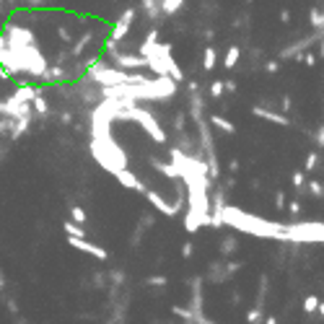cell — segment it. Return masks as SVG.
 Listing matches in <instances>:
<instances>
[{
  "mask_svg": "<svg viewBox=\"0 0 324 324\" xmlns=\"http://www.w3.org/2000/svg\"><path fill=\"white\" fill-rule=\"evenodd\" d=\"M223 226H231L236 231H244V233H252V236H259V239H273V241H280L285 244V223H277V221H267V218H259L254 213H246L236 205H226L223 208Z\"/></svg>",
  "mask_w": 324,
  "mask_h": 324,
  "instance_id": "obj_1",
  "label": "cell"
},
{
  "mask_svg": "<svg viewBox=\"0 0 324 324\" xmlns=\"http://www.w3.org/2000/svg\"><path fill=\"white\" fill-rule=\"evenodd\" d=\"M88 150H91V156L96 158V163H99L101 169H107L109 174H114V171H119V169L127 166V153L119 148V143L112 138V135H104V138H91V143H88Z\"/></svg>",
  "mask_w": 324,
  "mask_h": 324,
  "instance_id": "obj_2",
  "label": "cell"
},
{
  "mask_svg": "<svg viewBox=\"0 0 324 324\" xmlns=\"http://www.w3.org/2000/svg\"><path fill=\"white\" fill-rule=\"evenodd\" d=\"M322 241H324L322 221L285 223V244H322Z\"/></svg>",
  "mask_w": 324,
  "mask_h": 324,
  "instance_id": "obj_3",
  "label": "cell"
},
{
  "mask_svg": "<svg viewBox=\"0 0 324 324\" xmlns=\"http://www.w3.org/2000/svg\"><path fill=\"white\" fill-rule=\"evenodd\" d=\"M125 119H132V122H138L143 130H146L150 138H153V143H158V146H163V143H166V132H163V127L158 125V119L150 114L148 109H140L138 104H135V107L127 109Z\"/></svg>",
  "mask_w": 324,
  "mask_h": 324,
  "instance_id": "obj_4",
  "label": "cell"
},
{
  "mask_svg": "<svg viewBox=\"0 0 324 324\" xmlns=\"http://www.w3.org/2000/svg\"><path fill=\"white\" fill-rule=\"evenodd\" d=\"M3 36H5V42H8L11 49H21V47H29V44H36L34 29L24 26V24H13V21L5 24V34Z\"/></svg>",
  "mask_w": 324,
  "mask_h": 324,
  "instance_id": "obj_5",
  "label": "cell"
},
{
  "mask_svg": "<svg viewBox=\"0 0 324 324\" xmlns=\"http://www.w3.org/2000/svg\"><path fill=\"white\" fill-rule=\"evenodd\" d=\"M322 36H324V29H316V34L311 36H304V39H298V42H293L288 44L285 49H280V55H277V60H298V55L304 49H308L314 42H322Z\"/></svg>",
  "mask_w": 324,
  "mask_h": 324,
  "instance_id": "obj_6",
  "label": "cell"
},
{
  "mask_svg": "<svg viewBox=\"0 0 324 324\" xmlns=\"http://www.w3.org/2000/svg\"><path fill=\"white\" fill-rule=\"evenodd\" d=\"M135 16H138V11H135V8H127V11L119 13V18H117L114 29H112V36H109V39H114V42L127 39V34H130V29H132V24H135Z\"/></svg>",
  "mask_w": 324,
  "mask_h": 324,
  "instance_id": "obj_7",
  "label": "cell"
},
{
  "mask_svg": "<svg viewBox=\"0 0 324 324\" xmlns=\"http://www.w3.org/2000/svg\"><path fill=\"white\" fill-rule=\"evenodd\" d=\"M112 65L119 67V70H143L146 67V57L140 55H130V52H114L112 55Z\"/></svg>",
  "mask_w": 324,
  "mask_h": 324,
  "instance_id": "obj_8",
  "label": "cell"
},
{
  "mask_svg": "<svg viewBox=\"0 0 324 324\" xmlns=\"http://www.w3.org/2000/svg\"><path fill=\"white\" fill-rule=\"evenodd\" d=\"M67 244L73 246V249H78V252H86V254H91V257H96L99 262L107 259V249H101L99 244H91L86 236H67Z\"/></svg>",
  "mask_w": 324,
  "mask_h": 324,
  "instance_id": "obj_9",
  "label": "cell"
},
{
  "mask_svg": "<svg viewBox=\"0 0 324 324\" xmlns=\"http://www.w3.org/2000/svg\"><path fill=\"white\" fill-rule=\"evenodd\" d=\"M252 114L265 119V122H273V125H280V127H291L293 119H288V114H280V112H273V109H265V107H252Z\"/></svg>",
  "mask_w": 324,
  "mask_h": 324,
  "instance_id": "obj_10",
  "label": "cell"
},
{
  "mask_svg": "<svg viewBox=\"0 0 324 324\" xmlns=\"http://www.w3.org/2000/svg\"><path fill=\"white\" fill-rule=\"evenodd\" d=\"M143 194H146V200L158 210V213H163V215H169V218L177 215L174 205H171V202H166V197H163V194H158L156 190H148V187H146V190H143Z\"/></svg>",
  "mask_w": 324,
  "mask_h": 324,
  "instance_id": "obj_11",
  "label": "cell"
},
{
  "mask_svg": "<svg viewBox=\"0 0 324 324\" xmlns=\"http://www.w3.org/2000/svg\"><path fill=\"white\" fill-rule=\"evenodd\" d=\"M112 177H114V179H117V182L122 184V187H127V190H135V192H140V194H143V190H146V184H143L140 179L135 177V174H132V171L127 169V166H125V169H119V171H114Z\"/></svg>",
  "mask_w": 324,
  "mask_h": 324,
  "instance_id": "obj_12",
  "label": "cell"
},
{
  "mask_svg": "<svg viewBox=\"0 0 324 324\" xmlns=\"http://www.w3.org/2000/svg\"><path fill=\"white\" fill-rule=\"evenodd\" d=\"M187 285H190V293H192V304H190V308L194 314L197 311H202L205 308V298H202V277L200 275H194L192 280H187Z\"/></svg>",
  "mask_w": 324,
  "mask_h": 324,
  "instance_id": "obj_13",
  "label": "cell"
},
{
  "mask_svg": "<svg viewBox=\"0 0 324 324\" xmlns=\"http://www.w3.org/2000/svg\"><path fill=\"white\" fill-rule=\"evenodd\" d=\"M202 117H205V99L197 91H190V119L197 122Z\"/></svg>",
  "mask_w": 324,
  "mask_h": 324,
  "instance_id": "obj_14",
  "label": "cell"
},
{
  "mask_svg": "<svg viewBox=\"0 0 324 324\" xmlns=\"http://www.w3.org/2000/svg\"><path fill=\"white\" fill-rule=\"evenodd\" d=\"M91 39H94V32H83V34H81V36H78V42H75L73 47L67 49V52H70V60H78L81 55H83V49L88 47V44H91Z\"/></svg>",
  "mask_w": 324,
  "mask_h": 324,
  "instance_id": "obj_15",
  "label": "cell"
},
{
  "mask_svg": "<svg viewBox=\"0 0 324 324\" xmlns=\"http://www.w3.org/2000/svg\"><path fill=\"white\" fill-rule=\"evenodd\" d=\"M208 280L215 283V285H221V283L228 280V273H226V262H213V265H210Z\"/></svg>",
  "mask_w": 324,
  "mask_h": 324,
  "instance_id": "obj_16",
  "label": "cell"
},
{
  "mask_svg": "<svg viewBox=\"0 0 324 324\" xmlns=\"http://www.w3.org/2000/svg\"><path fill=\"white\" fill-rule=\"evenodd\" d=\"M150 166H153L156 171H161V174L163 177H166V179H174V182H177V179H179V171H177V166H174V163H163V161H158V158H150Z\"/></svg>",
  "mask_w": 324,
  "mask_h": 324,
  "instance_id": "obj_17",
  "label": "cell"
},
{
  "mask_svg": "<svg viewBox=\"0 0 324 324\" xmlns=\"http://www.w3.org/2000/svg\"><path fill=\"white\" fill-rule=\"evenodd\" d=\"M210 125L218 127V130H223L226 135H233V132H236V125H233L231 119H226L223 114H210Z\"/></svg>",
  "mask_w": 324,
  "mask_h": 324,
  "instance_id": "obj_18",
  "label": "cell"
},
{
  "mask_svg": "<svg viewBox=\"0 0 324 324\" xmlns=\"http://www.w3.org/2000/svg\"><path fill=\"white\" fill-rule=\"evenodd\" d=\"M184 0H158V8H161V16H174V13L182 11Z\"/></svg>",
  "mask_w": 324,
  "mask_h": 324,
  "instance_id": "obj_19",
  "label": "cell"
},
{
  "mask_svg": "<svg viewBox=\"0 0 324 324\" xmlns=\"http://www.w3.org/2000/svg\"><path fill=\"white\" fill-rule=\"evenodd\" d=\"M200 226H205V218L197 215V213H192V210H187V213H184V228L190 233H194Z\"/></svg>",
  "mask_w": 324,
  "mask_h": 324,
  "instance_id": "obj_20",
  "label": "cell"
},
{
  "mask_svg": "<svg viewBox=\"0 0 324 324\" xmlns=\"http://www.w3.org/2000/svg\"><path fill=\"white\" fill-rule=\"evenodd\" d=\"M32 109H34V114H39V117H44L49 112V101L44 99V94L42 91H36L34 94V99H32Z\"/></svg>",
  "mask_w": 324,
  "mask_h": 324,
  "instance_id": "obj_21",
  "label": "cell"
},
{
  "mask_svg": "<svg viewBox=\"0 0 324 324\" xmlns=\"http://www.w3.org/2000/svg\"><path fill=\"white\" fill-rule=\"evenodd\" d=\"M239 57H241V47H239V44H231V47L226 49L223 65H226V67H228V70H231V67H236V65H239Z\"/></svg>",
  "mask_w": 324,
  "mask_h": 324,
  "instance_id": "obj_22",
  "label": "cell"
},
{
  "mask_svg": "<svg viewBox=\"0 0 324 324\" xmlns=\"http://www.w3.org/2000/svg\"><path fill=\"white\" fill-rule=\"evenodd\" d=\"M215 63H218V52L208 44L205 52H202V70H208V73H210V70L215 67Z\"/></svg>",
  "mask_w": 324,
  "mask_h": 324,
  "instance_id": "obj_23",
  "label": "cell"
},
{
  "mask_svg": "<svg viewBox=\"0 0 324 324\" xmlns=\"http://www.w3.org/2000/svg\"><path fill=\"white\" fill-rule=\"evenodd\" d=\"M143 11H146V18L156 21L161 16V8H158V0H143Z\"/></svg>",
  "mask_w": 324,
  "mask_h": 324,
  "instance_id": "obj_24",
  "label": "cell"
},
{
  "mask_svg": "<svg viewBox=\"0 0 324 324\" xmlns=\"http://www.w3.org/2000/svg\"><path fill=\"white\" fill-rule=\"evenodd\" d=\"M322 166V153L319 150H311V153L306 156V163H304V171H314Z\"/></svg>",
  "mask_w": 324,
  "mask_h": 324,
  "instance_id": "obj_25",
  "label": "cell"
},
{
  "mask_svg": "<svg viewBox=\"0 0 324 324\" xmlns=\"http://www.w3.org/2000/svg\"><path fill=\"white\" fill-rule=\"evenodd\" d=\"M236 249H239V241L233 239V236H226V239L221 241V254H223V257H231Z\"/></svg>",
  "mask_w": 324,
  "mask_h": 324,
  "instance_id": "obj_26",
  "label": "cell"
},
{
  "mask_svg": "<svg viewBox=\"0 0 324 324\" xmlns=\"http://www.w3.org/2000/svg\"><path fill=\"white\" fill-rule=\"evenodd\" d=\"M63 228H65V236H86V226H78L73 221H65Z\"/></svg>",
  "mask_w": 324,
  "mask_h": 324,
  "instance_id": "obj_27",
  "label": "cell"
},
{
  "mask_svg": "<svg viewBox=\"0 0 324 324\" xmlns=\"http://www.w3.org/2000/svg\"><path fill=\"white\" fill-rule=\"evenodd\" d=\"M70 221L73 223H78V226H86V210L81 208V205H70Z\"/></svg>",
  "mask_w": 324,
  "mask_h": 324,
  "instance_id": "obj_28",
  "label": "cell"
},
{
  "mask_svg": "<svg viewBox=\"0 0 324 324\" xmlns=\"http://www.w3.org/2000/svg\"><path fill=\"white\" fill-rule=\"evenodd\" d=\"M171 314L182 316L184 324H194V311H192V308H184V306H171Z\"/></svg>",
  "mask_w": 324,
  "mask_h": 324,
  "instance_id": "obj_29",
  "label": "cell"
},
{
  "mask_svg": "<svg viewBox=\"0 0 324 324\" xmlns=\"http://www.w3.org/2000/svg\"><path fill=\"white\" fill-rule=\"evenodd\" d=\"M308 24H311L314 29H324V13H322V8H311V11H308Z\"/></svg>",
  "mask_w": 324,
  "mask_h": 324,
  "instance_id": "obj_30",
  "label": "cell"
},
{
  "mask_svg": "<svg viewBox=\"0 0 324 324\" xmlns=\"http://www.w3.org/2000/svg\"><path fill=\"white\" fill-rule=\"evenodd\" d=\"M298 60H301V63H304L306 67H314L316 63H319V55H314V52L304 49V52H301V55H298Z\"/></svg>",
  "mask_w": 324,
  "mask_h": 324,
  "instance_id": "obj_31",
  "label": "cell"
},
{
  "mask_svg": "<svg viewBox=\"0 0 324 324\" xmlns=\"http://www.w3.org/2000/svg\"><path fill=\"white\" fill-rule=\"evenodd\" d=\"M291 182H293V190H304V184H306V171H293V177H291Z\"/></svg>",
  "mask_w": 324,
  "mask_h": 324,
  "instance_id": "obj_32",
  "label": "cell"
},
{
  "mask_svg": "<svg viewBox=\"0 0 324 324\" xmlns=\"http://www.w3.org/2000/svg\"><path fill=\"white\" fill-rule=\"evenodd\" d=\"M223 96V81H213L210 83V101H218Z\"/></svg>",
  "mask_w": 324,
  "mask_h": 324,
  "instance_id": "obj_33",
  "label": "cell"
},
{
  "mask_svg": "<svg viewBox=\"0 0 324 324\" xmlns=\"http://www.w3.org/2000/svg\"><path fill=\"white\" fill-rule=\"evenodd\" d=\"M308 192H311L316 200H322V197H324V187H322L319 179H311V182H308Z\"/></svg>",
  "mask_w": 324,
  "mask_h": 324,
  "instance_id": "obj_34",
  "label": "cell"
},
{
  "mask_svg": "<svg viewBox=\"0 0 324 324\" xmlns=\"http://www.w3.org/2000/svg\"><path fill=\"white\" fill-rule=\"evenodd\" d=\"M259 322H262V308L259 306L249 308V311H246V324H259Z\"/></svg>",
  "mask_w": 324,
  "mask_h": 324,
  "instance_id": "obj_35",
  "label": "cell"
},
{
  "mask_svg": "<svg viewBox=\"0 0 324 324\" xmlns=\"http://www.w3.org/2000/svg\"><path fill=\"white\" fill-rule=\"evenodd\" d=\"M316 306H319V298L316 296H306L304 298V314H314Z\"/></svg>",
  "mask_w": 324,
  "mask_h": 324,
  "instance_id": "obj_36",
  "label": "cell"
},
{
  "mask_svg": "<svg viewBox=\"0 0 324 324\" xmlns=\"http://www.w3.org/2000/svg\"><path fill=\"white\" fill-rule=\"evenodd\" d=\"M146 285H156V288H163V285H169V277H166V275H153V277H146Z\"/></svg>",
  "mask_w": 324,
  "mask_h": 324,
  "instance_id": "obj_37",
  "label": "cell"
},
{
  "mask_svg": "<svg viewBox=\"0 0 324 324\" xmlns=\"http://www.w3.org/2000/svg\"><path fill=\"white\" fill-rule=\"evenodd\" d=\"M241 267H244V262H231V259L226 262V273H228V277H231V275H236Z\"/></svg>",
  "mask_w": 324,
  "mask_h": 324,
  "instance_id": "obj_38",
  "label": "cell"
},
{
  "mask_svg": "<svg viewBox=\"0 0 324 324\" xmlns=\"http://www.w3.org/2000/svg\"><path fill=\"white\" fill-rule=\"evenodd\" d=\"M314 143H316V148H324V127L319 125V127H316V135H314Z\"/></svg>",
  "mask_w": 324,
  "mask_h": 324,
  "instance_id": "obj_39",
  "label": "cell"
},
{
  "mask_svg": "<svg viewBox=\"0 0 324 324\" xmlns=\"http://www.w3.org/2000/svg\"><path fill=\"white\" fill-rule=\"evenodd\" d=\"M265 70H267V73H277V70H280V60H267V63H265Z\"/></svg>",
  "mask_w": 324,
  "mask_h": 324,
  "instance_id": "obj_40",
  "label": "cell"
},
{
  "mask_svg": "<svg viewBox=\"0 0 324 324\" xmlns=\"http://www.w3.org/2000/svg\"><path fill=\"white\" fill-rule=\"evenodd\" d=\"M57 36H60V42H65V44L73 39V36H70V32H67L65 26H57Z\"/></svg>",
  "mask_w": 324,
  "mask_h": 324,
  "instance_id": "obj_41",
  "label": "cell"
},
{
  "mask_svg": "<svg viewBox=\"0 0 324 324\" xmlns=\"http://www.w3.org/2000/svg\"><path fill=\"white\" fill-rule=\"evenodd\" d=\"M194 324H218V322H213V319H208V316H205V314H202V311H197V314H194Z\"/></svg>",
  "mask_w": 324,
  "mask_h": 324,
  "instance_id": "obj_42",
  "label": "cell"
},
{
  "mask_svg": "<svg viewBox=\"0 0 324 324\" xmlns=\"http://www.w3.org/2000/svg\"><path fill=\"white\" fill-rule=\"evenodd\" d=\"M192 254H194V246L190 244V241H187V244H182V257H184V259H190Z\"/></svg>",
  "mask_w": 324,
  "mask_h": 324,
  "instance_id": "obj_43",
  "label": "cell"
},
{
  "mask_svg": "<svg viewBox=\"0 0 324 324\" xmlns=\"http://www.w3.org/2000/svg\"><path fill=\"white\" fill-rule=\"evenodd\" d=\"M285 208H288V213H291V215H298V213H301V202H298V200L288 202V205H285Z\"/></svg>",
  "mask_w": 324,
  "mask_h": 324,
  "instance_id": "obj_44",
  "label": "cell"
},
{
  "mask_svg": "<svg viewBox=\"0 0 324 324\" xmlns=\"http://www.w3.org/2000/svg\"><path fill=\"white\" fill-rule=\"evenodd\" d=\"M275 208L277 210L285 208V192H275Z\"/></svg>",
  "mask_w": 324,
  "mask_h": 324,
  "instance_id": "obj_45",
  "label": "cell"
},
{
  "mask_svg": "<svg viewBox=\"0 0 324 324\" xmlns=\"http://www.w3.org/2000/svg\"><path fill=\"white\" fill-rule=\"evenodd\" d=\"M174 127H177V130H184V114H182V112L174 117Z\"/></svg>",
  "mask_w": 324,
  "mask_h": 324,
  "instance_id": "obj_46",
  "label": "cell"
},
{
  "mask_svg": "<svg viewBox=\"0 0 324 324\" xmlns=\"http://www.w3.org/2000/svg\"><path fill=\"white\" fill-rule=\"evenodd\" d=\"M60 122H63V125H70V122H73V112H63V114H60Z\"/></svg>",
  "mask_w": 324,
  "mask_h": 324,
  "instance_id": "obj_47",
  "label": "cell"
},
{
  "mask_svg": "<svg viewBox=\"0 0 324 324\" xmlns=\"http://www.w3.org/2000/svg\"><path fill=\"white\" fill-rule=\"evenodd\" d=\"M239 169H241V163L236 161V158H231V161H228V171H231V174H236Z\"/></svg>",
  "mask_w": 324,
  "mask_h": 324,
  "instance_id": "obj_48",
  "label": "cell"
},
{
  "mask_svg": "<svg viewBox=\"0 0 324 324\" xmlns=\"http://www.w3.org/2000/svg\"><path fill=\"white\" fill-rule=\"evenodd\" d=\"M223 91L233 94V91H236V81H226V83H223Z\"/></svg>",
  "mask_w": 324,
  "mask_h": 324,
  "instance_id": "obj_49",
  "label": "cell"
},
{
  "mask_svg": "<svg viewBox=\"0 0 324 324\" xmlns=\"http://www.w3.org/2000/svg\"><path fill=\"white\" fill-rule=\"evenodd\" d=\"M8 311H11L13 316L18 314V304H16V301H13V298H8Z\"/></svg>",
  "mask_w": 324,
  "mask_h": 324,
  "instance_id": "obj_50",
  "label": "cell"
},
{
  "mask_svg": "<svg viewBox=\"0 0 324 324\" xmlns=\"http://www.w3.org/2000/svg\"><path fill=\"white\" fill-rule=\"evenodd\" d=\"M280 21H283V24H288V21H291V11H288V8L280 11Z\"/></svg>",
  "mask_w": 324,
  "mask_h": 324,
  "instance_id": "obj_51",
  "label": "cell"
},
{
  "mask_svg": "<svg viewBox=\"0 0 324 324\" xmlns=\"http://www.w3.org/2000/svg\"><path fill=\"white\" fill-rule=\"evenodd\" d=\"M280 107H283V112H288V109H291V96H283Z\"/></svg>",
  "mask_w": 324,
  "mask_h": 324,
  "instance_id": "obj_52",
  "label": "cell"
},
{
  "mask_svg": "<svg viewBox=\"0 0 324 324\" xmlns=\"http://www.w3.org/2000/svg\"><path fill=\"white\" fill-rule=\"evenodd\" d=\"M42 3H49V0H26V5H32V8H36V5H42Z\"/></svg>",
  "mask_w": 324,
  "mask_h": 324,
  "instance_id": "obj_53",
  "label": "cell"
},
{
  "mask_svg": "<svg viewBox=\"0 0 324 324\" xmlns=\"http://www.w3.org/2000/svg\"><path fill=\"white\" fill-rule=\"evenodd\" d=\"M112 280L119 285V283H122V273H112Z\"/></svg>",
  "mask_w": 324,
  "mask_h": 324,
  "instance_id": "obj_54",
  "label": "cell"
},
{
  "mask_svg": "<svg viewBox=\"0 0 324 324\" xmlns=\"http://www.w3.org/2000/svg\"><path fill=\"white\" fill-rule=\"evenodd\" d=\"M262 324H277V319H275V316H265V319H262Z\"/></svg>",
  "mask_w": 324,
  "mask_h": 324,
  "instance_id": "obj_55",
  "label": "cell"
},
{
  "mask_svg": "<svg viewBox=\"0 0 324 324\" xmlns=\"http://www.w3.org/2000/svg\"><path fill=\"white\" fill-rule=\"evenodd\" d=\"M0 291H5V275L0 273Z\"/></svg>",
  "mask_w": 324,
  "mask_h": 324,
  "instance_id": "obj_56",
  "label": "cell"
},
{
  "mask_svg": "<svg viewBox=\"0 0 324 324\" xmlns=\"http://www.w3.org/2000/svg\"><path fill=\"white\" fill-rule=\"evenodd\" d=\"M246 3H254V0H246Z\"/></svg>",
  "mask_w": 324,
  "mask_h": 324,
  "instance_id": "obj_57",
  "label": "cell"
},
{
  "mask_svg": "<svg viewBox=\"0 0 324 324\" xmlns=\"http://www.w3.org/2000/svg\"><path fill=\"white\" fill-rule=\"evenodd\" d=\"M0 107H3V101H0Z\"/></svg>",
  "mask_w": 324,
  "mask_h": 324,
  "instance_id": "obj_58",
  "label": "cell"
}]
</instances>
